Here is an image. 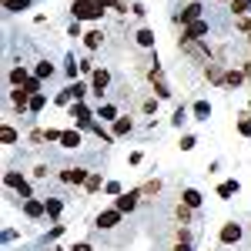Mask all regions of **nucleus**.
I'll list each match as a JSON object with an SVG mask.
<instances>
[{
    "label": "nucleus",
    "instance_id": "ddd939ff",
    "mask_svg": "<svg viewBox=\"0 0 251 251\" xmlns=\"http://www.w3.org/2000/svg\"><path fill=\"white\" fill-rule=\"evenodd\" d=\"M131 131H134V121H131L127 114L114 121V137H124V134H131Z\"/></svg>",
    "mask_w": 251,
    "mask_h": 251
},
{
    "label": "nucleus",
    "instance_id": "2eb2a0df",
    "mask_svg": "<svg viewBox=\"0 0 251 251\" xmlns=\"http://www.w3.org/2000/svg\"><path fill=\"white\" fill-rule=\"evenodd\" d=\"M181 204H188V208H201V191H194V188H184V194H181Z\"/></svg>",
    "mask_w": 251,
    "mask_h": 251
},
{
    "label": "nucleus",
    "instance_id": "a211bd4d",
    "mask_svg": "<svg viewBox=\"0 0 251 251\" xmlns=\"http://www.w3.org/2000/svg\"><path fill=\"white\" fill-rule=\"evenodd\" d=\"M238 188H241L238 181H225V184H218V198H225V201H228L231 194H238Z\"/></svg>",
    "mask_w": 251,
    "mask_h": 251
},
{
    "label": "nucleus",
    "instance_id": "4c0bfd02",
    "mask_svg": "<svg viewBox=\"0 0 251 251\" xmlns=\"http://www.w3.org/2000/svg\"><path fill=\"white\" fill-rule=\"evenodd\" d=\"M141 111H144V114H154V111H157V97L144 100V104H141Z\"/></svg>",
    "mask_w": 251,
    "mask_h": 251
},
{
    "label": "nucleus",
    "instance_id": "e433bc0d",
    "mask_svg": "<svg viewBox=\"0 0 251 251\" xmlns=\"http://www.w3.org/2000/svg\"><path fill=\"white\" fill-rule=\"evenodd\" d=\"M71 91H74V100H80V97L87 94V84H84V80H77V84H74Z\"/></svg>",
    "mask_w": 251,
    "mask_h": 251
},
{
    "label": "nucleus",
    "instance_id": "f704fd0d",
    "mask_svg": "<svg viewBox=\"0 0 251 251\" xmlns=\"http://www.w3.org/2000/svg\"><path fill=\"white\" fill-rule=\"evenodd\" d=\"M27 141L37 148V144H44V141H47V131H30V137H27Z\"/></svg>",
    "mask_w": 251,
    "mask_h": 251
},
{
    "label": "nucleus",
    "instance_id": "79ce46f5",
    "mask_svg": "<svg viewBox=\"0 0 251 251\" xmlns=\"http://www.w3.org/2000/svg\"><path fill=\"white\" fill-rule=\"evenodd\" d=\"M177 241H184V245H191V231H188V228H177Z\"/></svg>",
    "mask_w": 251,
    "mask_h": 251
},
{
    "label": "nucleus",
    "instance_id": "412c9836",
    "mask_svg": "<svg viewBox=\"0 0 251 251\" xmlns=\"http://www.w3.org/2000/svg\"><path fill=\"white\" fill-rule=\"evenodd\" d=\"M27 7H30V0H3V10H10V14H20Z\"/></svg>",
    "mask_w": 251,
    "mask_h": 251
},
{
    "label": "nucleus",
    "instance_id": "2f4dec72",
    "mask_svg": "<svg viewBox=\"0 0 251 251\" xmlns=\"http://www.w3.org/2000/svg\"><path fill=\"white\" fill-rule=\"evenodd\" d=\"M24 91H27L30 97H34V94H40V77H30L27 84H24Z\"/></svg>",
    "mask_w": 251,
    "mask_h": 251
},
{
    "label": "nucleus",
    "instance_id": "c756f323",
    "mask_svg": "<svg viewBox=\"0 0 251 251\" xmlns=\"http://www.w3.org/2000/svg\"><path fill=\"white\" fill-rule=\"evenodd\" d=\"M44 104H47V97H44V94H34V97H30V114L44 111Z\"/></svg>",
    "mask_w": 251,
    "mask_h": 251
},
{
    "label": "nucleus",
    "instance_id": "5701e85b",
    "mask_svg": "<svg viewBox=\"0 0 251 251\" xmlns=\"http://www.w3.org/2000/svg\"><path fill=\"white\" fill-rule=\"evenodd\" d=\"M50 74H54V64H50V60H40L37 67H34V77H40V80L50 77Z\"/></svg>",
    "mask_w": 251,
    "mask_h": 251
},
{
    "label": "nucleus",
    "instance_id": "473e14b6",
    "mask_svg": "<svg viewBox=\"0 0 251 251\" xmlns=\"http://www.w3.org/2000/svg\"><path fill=\"white\" fill-rule=\"evenodd\" d=\"M157 191H161V181H157V177L148 181V184H141V194H157Z\"/></svg>",
    "mask_w": 251,
    "mask_h": 251
},
{
    "label": "nucleus",
    "instance_id": "bb28decb",
    "mask_svg": "<svg viewBox=\"0 0 251 251\" xmlns=\"http://www.w3.org/2000/svg\"><path fill=\"white\" fill-rule=\"evenodd\" d=\"M241 80H245V74H241V71H228V74H225V87H238Z\"/></svg>",
    "mask_w": 251,
    "mask_h": 251
},
{
    "label": "nucleus",
    "instance_id": "a19ab883",
    "mask_svg": "<svg viewBox=\"0 0 251 251\" xmlns=\"http://www.w3.org/2000/svg\"><path fill=\"white\" fill-rule=\"evenodd\" d=\"M194 144H198V141H194V137H191V134H188V137H181V151H191Z\"/></svg>",
    "mask_w": 251,
    "mask_h": 251
},
{
    "label": "nucleus",
    "instance_id": "58836bf2",
    "mask_svg": "<svg viewBox=\"0 0 251 251\" xmlns=\"http://www.w3.org/2000/svg\"><path fill=\"white\" fill-rule=\"evenodd\" d=\"M71 97H74V91H71V87H64V91L57 94V104H71Z\"/></svg>",
    "mask_w": 251,
    "mask_h": 251
},
{
    "label": "nucleus",
    "instance_id": "cd10ccee",
    "mask_svg": "<svg viewBox=\"0 0 251 251\" xmlns=\"http://www.w3.org/2000/svg\"><path fill=\"white\" fill-rule=\"evenodd\" d=\"M44 204H47V214H50V218H57V214L64 211V204H60L57 198H47V201H44Z\"/></svg>",
    "mask_w": 251,
    "mask_h": 251
},
{
    "label": "nucleus",
    "instance_id": "ea45409f",
    "mask_svg": "<svg viewBox=\"0 0 251 251\" xmlns=\"http://www.w3.org/2000/svg\"><path fill=\"white\" fill-rule=\"evenodd\" d=\"M104 191H107V194H124V191H121V184H117V181H107V184H104Z\"/></svg>",
    "mask_w": 251,
    "mask_h": 251
},
{
    "label": "nucleus",
    "instance_id": "3c124183",
    "mask_svg": "<svg viewBox=\"0 0 251 251\" xmlns=\"http://www.w3.org/2000/svg\"><path fill=\"white\" fill-rule=\"evenodd\" d=\"M47 251H64V248H47Z\"/></svg>",
    "mask_w": 251,
    "mask_h": 251
},
{
    "label": "nucleus",
    "instance_id": "f3484780",
    "mask_svg": "<svg viewBox=\"0 0 251 251\" xmlns=\"http://www.w3.org/2000/svg\"><path fill=\"white\" fill-rule=\"evenodd\" d=\"M100 44H104V34H100V30H87V34H84V47H87V50H97Z\"/></svg>",
    "mask_w": 251,
    "mask_h": 251
},
{
    "label": "nucleus",
    "instance_id": "c03bdc74",
    "mask_svg": "<svg viewBox=\"0 0 251 251\" xmlns=\"http://www.w3.org/2000/svg\"><path fill=\"white\" fill-rule=\"evenodd\" d=\"M67 37H80V24H77V20H74V24L67 27Z\"/></svg>",
    "mask_w": 251,
    "mask_h": 251
},
{
    "label": "nucleus",
    "instance_id": "dca6fc26",
    "mask_svg": "<svg viewBox=\"0 0 251 251\" xmlns=\"http://www.w3.org/2000/svg\"><path fill=\"white\" fill-rule=\"evenodd\" d=\"M204 77L211 80V84H225V71H221V64H208V67H204Z\"/></svg>",
    "mask_w": 251,
    "mask_h": 251
},
{
    "label": "nucleus",
    "instance_id": "4468645a",
    "mask_svg": "<svg viewBox=\"0 0 251 251\" xmlns=\"http://www.w3.org/2000/svg\"><path fill=\"white\" fill-rule=\"evenodd\" d=\"M107 84H111V74L100 67V71H94V94H104L107 91Z\"/></svg>",
    "mask_w": 251,
    "mask_h": 251
},
{
    "label": "nucleus",
    "instance_id": "c9c22d12",
    "mask_svg": "<svg viewBox=\"0 0 251 251\" xmlns=\"http://www.w3.org/2000/svg\"><path fill=\"white\" fill-rule=\"evenodd\" d=\"M238 131H241V134H245V137H251V114H248V117H241V121H238Z\"/></svg>",
    "mask_w": 251,
    "mask_h": 251
},
{
    "label": "nucleus",
    "instance_id": "7c9ffc66",
    "mask_svg": "<svg viewBox=\"0 0 251 251\" xmlns=\"http://www.w3.org/2000/svg\"><path fill=\"white\" fill-rule=\"evenodd\" d=\"M100 117H104V121H117L121 114H117V107H114V104H104V107H100Z\"/></svg>",
    "mask_w": 251,
    "mask_h": 251
},
{
    "label": "nucleus",
    "instance_id": "6ab92c4d",
    "mask_svg": "<svg viewBox=\"0 0 251 251\" xmlns=\"http://www.w3.org/2000/svg\"><path fill=\"white\" fill-rule=\"evenodd\" d=\"M71 117H77L80 124H84V121H91V107H87V104H74V107H71Z\"/></svg>",
    "mask_w": 251,
    "mask_h": 251
},
{
    "label": "nucleus",
    "instance_id": "f8f14e48",
    "mask_svg": "<svg viewBox=\"0 0 251 251\" xmlns=\"http://www.w3.org/2000/svg\"><path fill=\"white\" fill-rule=\"evenodd\" d=\"M0 141H3V144H17V141H20L17 127H14V124H7V121H3V124H0Z\"/></svg>",
    "mask_w": 251,
    "mask_h": 251
},
{
    "label": "nucleus",
    "instance_id": "f257e3e1",
    "mask_svg": "<svg viewBox=\"0 0 251 251\" xmlns=\"http://www.w3.org/2000/svg\"><path fill=\"white\" fill-rule=\"evenodd\" d=\"M74 20H100L104 14V3L100 0H74Z\"/></svg>",
    "mask_w": 251,
    "mask_h": 251
},
{
    "label": "nucleus",
    "instance_id": "7ed1b4c3",
    "mask_svg": "<svg viewBox=\"0 0 251 251\" xmlns=\"http://www.w3.org/2000/svg\"><path fill=\"white\" fill-rule=\"evenodd\" d=\"M3 184H7V188H14V191H17L20 198H24V201H27V198H34L30 184H27V181H24V177H20L17 171H7V174H3Z\"/></svg>",
    "mask_w": 251,
    "mask_h": 251
},
{
    "label": "nucleus",
    "instance_id": "8fccbe9b",
    "mask_svg": "<svg viewBox=\"0 0 251 251\" xmlns=\"http://www.w3.org/2000/svg\"><path fill=\"white\" fill-rule=\"evenodd\" d=\"M100 3H104V7H117L121 0H100Z\"/></svg>",
    "mask_w": 251,
    "mask_h": 251
},
{
    "label": "nucleus",
    "instance_id": "aec40b11",
    "mask_svg": "<svg viewBox=\"0 0 251 251\" xmlns=\"http://www.w3.org/2000/svg\"><path fill=\"white\" fill-rule=\"evenodd\" d=\"M60 144L74 151V148H80V134H77V131H64V137H60Z\"/></svg>",
    "mask_w": 251,
    "mask_h": 251
},
{
    "label": "nucleus",
    "instance_id": "6e6552de",
    "mask_svg": "<svg viewBox=\"0 0 251 251\" xmlns=\"http://www.w3.org/2000/svg\"><path fill=\"white\" fill-rule=\"evenodd\" d=\"M218 238H221V245H238V241H241V225L228 221V225L221 228V234H218Z\"/></svg>",
    "mask_w": 251,
    "mask_h": 251
},
{
    "label": "nucleus",
    "instance_id": "f03ea898",
    "mask_svg": "<svg viewBox=\"0 0 251 251\" xmlns=\"http://www.w3.org/2000/svg\"><path fill=\"white\" fill-rule=\"evenodd\" d=\"M208 34V20H194L184 27V34H181V44H198V40H204Z\"/></svg>",
    "mask_w": 251,
    "mask_h": 251
},
{
    "label": "nucleus",
    "instance_id": "37998d69",
    "mask_svg": "<svg viewBox=\"0 0 251 251\" xmlns=\"http://www.w3.org/2000/svg\"><path fill=\"white\" fill-rule=\"evenodd\" d=\"M64 137V131H57V127H47V141H60Z\"/></svg>",
    "mask_w": 251,
    "mask_h": 251
},
{
    "label": "nucleus",
    "instance_id": "39448f33",
    "mask_svg": "<svg viewBox=\"0 0 251 251\" xmlns=\"http://www.w3.org/2000/svg\"><path fill=\"white\" fill-rule=\"evenodd\" d=\"M141 198H144V194H141V188H137V191H127V194H117V198H114V208L121 214H131L137 208V201H141Z\"/></svg>",
    "mask_w": 251,
    "mask_h": 251
},
{
    "label": "nucleus",
    "instance_id": "49530a36",
    "mask_svg": "<svg viewBox=\"0 0 251 251\" xmlns=\"http://www.w3.org/2000/svg\"><path fill=\"white\" fill-rule=\"evenodd\" d=\"M238 27H241V30H248V34H251V17H241V20H238Z\"/></svg>",
    "mask_w": 251,
    "mask_h": 251
},
{
    "label": "nucleus",
    "instance_id": "b1692460",
    "mask_svg": "<svg viewBox=\"0 0 251 251\" xmlns=\"http://www.w3.org/2000/svg\"><path fill=\"white\" fill-rule=\"evenodd\" d=\"M194 117H198V121H208V117H211V104H208V100H198V104H194Z\"/></svg>",
    "mask_w": 251,
    "mask_h": 251
},
{
    "label": "nucleus",
    "instance_id": "4be33fe9",
    "mask_svg": "<svg viewBox=\"0 0 251 251\" xmlns=\"http://www.w3.org/2000/svg\"><path fill=\"white\" fill-rule=\"evenodd\" d=\"M137 44H141V47H154V30L141 27V30H137Z\"/></svg>",
    "mask_w": 251,
    "mask_h": 251
},
{
    "label": "nucleus",
    "instance_id": "9b49d317",
    "mask_svg": "<svg viewBox=\"0 0 251 251\" xmlns=\"http://www.w3.org/2000/svg\"><path fill=\"white\" fill-rule=\"evenodd\" d=\"M7 80H10V84H14V87H24V84H27V67H24V64H20V67H10V74H7Z\"/></svg>",
    "mask_w": 251,
    "mask_h": 251
},
{
    "label": "nucleus",
    "instance_id": "a18cd8bd",
    "mask_svg": "<svg viewBox=\"0 0 251 251\" xmlns=\"http://www.w3.org/2000/svg\"><path fill=\"white\" fill-rule=\"evenodd\" d=\"M47 171H50L47 164H37V168H34V177H47Z\"/></svg>",
    "mask_w": 251,
    "mask_h": 251
},
{
    "label": "nucleus",
    "instance_id": "72a5a7b5",
    "mask_svg": "<svg viewBox=\"0 0 251 251\" xmlns=\"http://www.w3.org/2000/svg\"><path fill=\"white\" fill-rule=\"evenodd\" d=\"M184 121H188V111H184V107H177V111H174V117H171V124H174V127H181Z\"/></svg>",
    "mask_w": 251,
    "mask_h": 251
},
{
    "label": "nucleus",
    "instance_id": "de8ad7c7",
    "mask_svg": "<svg viewBox=\"0 0 251 251\" xmlns=\"http://www.w3.org/2000/svg\"><path fill=\"white\" fill-rule=\"evenodd\" d=\"M71 251H94V248H91L87 241H77V245H74V248H71Z\"/></svg>",
    "mask_w": 251,
    "mask_h": 251
},
{
    "label": "nucleus",
    "instance_id": "a878e982",
    "mask_svg": "<svg viewBox=\"0 0 251 251\" xmlns=\"http://www.w3.org/2000/svg\"><path fill=\"white\" fill-rule=\"evenodd\" d=\"M251 10V0H231V14H238V17H245Z\"/></svg>",
    "mask_w": 251,
    "mask_h": 251
},
{
    "label": "nucleus",
    "instance_id": "423d86ee",
    "mask_svg": "<svg viewBox=\"0 0 251 251\" xmlns=\"http://www.w3.org/2000/svg\"><path fill=\"white\" fill-rule=\"evenodd\" d=\"M94 171H87V168H64L60 171V181L64 184H87V177Z\"/></svg>",
    "mask_w": 251,
    "mask_h": 251
},
{
    "label": "nucleus",
    "instance_id": "09e8293b",
    "mask_svg": "<svg viewBox=\"0 0 251 251\" xmlns=\"http://www.w3.org/2000/svg\"><path fill=\"white\" fill-rule=\"evenodd\" d=\"M174 251H191V245H184V241H177V245H174Z\"/></svg>",
    "mask_w": 251,
    "mask_h": 251
},
{
    "label": "nucleus",
    "instance_id": "20e7f679",
    "mask_svg": "<svg viewBox=\"0 0 251 251\" xmlns=\"http://www.w3.org/2000/svg\"><path fill=\"white\" fill-rule=\"evenodd\" d=\"M121 218H124V214L117 211V208H107V211L97 214L94 228H97V231H111V228H117V225H121Z\"/></svg>",
    "mask_w": 251,
    "mask_h": 251
},
{
    "label": "nucleus",
    "instance_id": "c85d7f7f",
    "mask_svg": "<svg viewBox=\"0 0 251 251\" xmlns=\"http://www.w3.org/2000/svg\"><path fill=\"white\" fill-rule=\"evenodd\" d=\"M174 218H177L181 225H184V221H191V208H188V204H177V208H174Z\"/></svg>",
    "mask_w": 251,
    "mask_h": 251
},
{
    "label": "nucleus",
    "instance_id": "1a4fd4ad",
    "mask_svg": "<svg viewBox=\"0 0 251 251\" xmlns=\"http://www.w3.org/2000/svg\"><path fill=\"white\" fill-rule=\"evenodd\" d=\"M24 214H27V218H40V214H47V204H44L40 198H27V201H24Z\"/></svg>",
    "mask_w": 251,
    "mask_h": 251
},
{
    "label": "nucleus",
    "instance_id": "0eeeda50",
    "mask_svg": "<svg viewBox=\"0 0 251 251\" xmlns=\"http://www.w3.org/2000/svg\"><path fill=\"white\" fill-rule=\"evenodd\" d=\"M201 10H204V7H201L198 0H194V3H188V7L177 14V24H181V27H188V24H194V20H204V17H201Z\"/></svg>",
    "mask_w": 251,
    "mask_h": 251
},
{
    "label": "nucleus",
    "instance_id": "9d476101",
    "mask_svg": "<svg viewBox=\"0 0 251 251\" xmlns=\"http://www.w3.org/2000/svg\"><path fill=\"white\" fill-rule=\"evenodd\" d=\"M10 100H14V107H17V111H30V94H27L24 87L10 91Z\"/></svg>",
    "mask_w": 251,
    "mask_h": 251
},
{
    "label": "nucleus",
    "instance_id": "393cba45",
    "mask_svg": "<svg viewBox=\"0 0 251 251\" xmlns=\"http://www.w3.org/2000/svg\"><path fill=\"white\" fill-rule=\"evenodd\" d=\"M84 188H87V194H97V191H100V188H104V177H100V174H91Z\"/></svg>",
    "mask_w": 251,
    "mask_h": 251
}]
</instances>
